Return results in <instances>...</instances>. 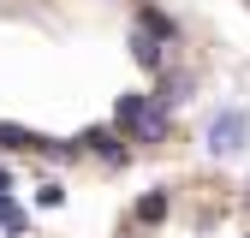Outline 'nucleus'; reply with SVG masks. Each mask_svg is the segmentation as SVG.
Returning <instances> with one entry per match:
<instances>
[{"mask_svg": "<svg viewBox=\"0 0 250 238\" xmlns=\"http://www.w3.org/2000/svg\"><path fill=\"white\" fill-rule=\"evenodd\" d=\"M250 143V119H244V107H221L208 119V155H238V149Z\"/></svg>", "mask_w": 250, "mask_h": 238, "instance_id": "obj_1", "label": "nucleus"}, {"mask_svg": "<svg viewBox=\"0 0 250 238\" xmlns=\"http://www.w3.org/2000/svg\"><path fill=\"white\" fill-rule=\"evenodd\" d=\"M0 149H36V155H72V143H48V137H36V131H24V125H6L0 119Z\"/></svg>", "mask_w": 250, "mask_h": 238, "instance_id": "obj_2", "label": "nucleus"}, {"mask_svg": "<svg viewBox=\"0 0 250 238\" xmlns=\"http://www.w3.org/2000/svg\"><path fill=\"white\" fill-rule=\"evenodd\" d=\"M155 113V96H119V107H113V131H125V137H137V125Z\"/></svg>", "mask_w": 250, "mask_h": 238, "instance_id": "obj_3", "label": "nucleus"}, {"mask_svg": "<svg viewBox=\"0 0 250 238\" xmlns=\"http://www.w3.org/2000/svg\"><path fill=\"white\" fill-rule=\"evenodd\" d=\"M78 149H89V155H102V161H113V167L125 161V143H119V131H113V125L83 131V137H78Z\"/></svg>", "mask_w": 250, "mask_h": 238, "instance_id": "obj_4", "label": "nucleus"}, {"mask_svg": "<svg viewBox=\"0 0 250 238\" xmlns=\"http://www.w3.org/2000/svg\"><path fill=\"white\" fill-rule=\"evenodd\" d=\"M131 60L143 72H161L167 66V48H161V36H149V30H131Z\"/></svg>", "mask_w": 250, "mask_h": 238, "instance_id": "obj_5", "label": "nucleus"}, {"mask_svg": "<svg viewBox=\"0 0 250 238\" xmlns=\"http://www.w3.org/2000/svg\"><path fill=\"white\" fill-rule=\"evenodd\" d=\"M191 83H197L191 72H161V89H155V101H161V107L173 113L179 101H191Z\"/></svg>", "mask_w": 250, "mask_h": 238, "instance_id": "obj_6", "label": "nucleus"}, {"mask_svg": "<svg viewBox=\"0 0 250 238\" xmlns=\"http://www.w3.org/2000/svg\"><path fill=\"white\" fill-rule=\"evenodd\" d=\"M137 30H149V36H161V42H173V36H179V24H173L167 12H155V6H143V12H137Z\"/></svg>", "mask_w": 250, "mask_h": 238, "instance_id": "obj_7", "label": "nucleus"}, {"mask_svg": "<svg viewBox=\"0 0 250 238\" xmlns=\"http://www.w3.org/2000/svg\"><path fill=\"white\" fill-rule=\"evenodd\" d=\"M137 220H143V226H155V220H167V191H149V197L137 202Z\"/></svg>", "mask_w": 250, "mask_h": 238, "instance_id": "obj_8", "label": "nucleus"}, {"mask_svg": "<svg viewBox=\"0 0 250 238\" xmlns=\"http://www.w3.org/2000/svg\"><path fill=\"white\" fill-rule=\"evenodd\" d=\"M24 226H30V215H24L12 197H0V232H24Z\"/></svg>", "mask_w": 250, "mask_h": 238, "instance_id": "obj_9", "label": "nucleus"}, {"mask_svg": "<svg viewBox=\"0 0 250 238\" xmlns=\"http://www.w3.org/2000/svg\"><path fill=\"white\" fill-rule=\"evenodd\" d=\"M36 202H42V208H60V202H66V191H60V185H42V191H36Z\"/></svg>", "mask_w": 250, "mask_h": 238, "instance_id": "obj_10", "label": "nucleus"}]
</instances>
